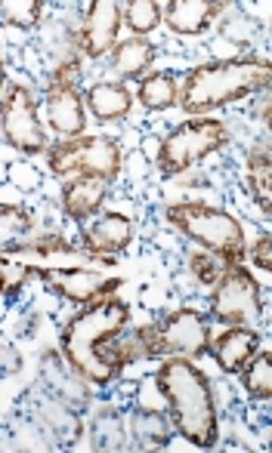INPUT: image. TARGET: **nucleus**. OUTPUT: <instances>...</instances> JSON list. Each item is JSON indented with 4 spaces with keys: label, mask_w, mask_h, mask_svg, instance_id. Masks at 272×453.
Returning <instances> with one entry per match:
<instances>
[{
    "label": "nucleus",
    "mask_w": 272,
    "mask_h": 453,
    "mask_svg": "<svg viewBox=\"0 0 272 453\" xmlns=\"http://www.w3.org/2000/svg\"><path fill=\"white\" fill-rule=\"evenodd\" d=\"M130 324V305L118 296H105L84 305L68 318L59 334V352L68 370L84 376L93 386H109L121 367L115 364V340Z\"/></svg>",
    "instance_id": "1"
},
{
    "label": "nucleus",
    "mask_w": 272,
    "mask_h": 453,
    "mask_svg": "<svg viewBox=\"0 0 272 453\" xmlns=\"http://www.w3.org/2000/svg\"><path fill=\"white\" fill-rule=\"evenodd\" d=\"M155 386L167 401L174 429L195 448H214L220 438L217 404L205 370L195 367L192 358H167L158 367Z\"/></svg>",
    "instance_id": "2"
},
{
    "label": "nucleus",
    "mask_w": 272,
    "mask_h": 453,
    "mask_svg": "<svg viewBox=\"0 0 272 453\" xmlns=\"http://www.w3.org/2000/svg\"><path fill=\"white\" fill-rule=\"evenodd\" d=\"M272 87V59L267 56H236L186 72L180 84V108L192 118L223 108L245 96Z\"/></svg>",
    "instance_id": "3"
},
{
    "label": "nucleus",
    "mask_w": 272,
    "mask_h": 453,
    "mask_svg": "<svg viewBox=\"0 0 272 453\" xmlns=\"http://www.w3.org/2000/svg\"><path fill=\"white\" fill-rule=\"evenodd\" d=\"M211 321L198 309H176L158 324H145L115 346V364L128 367L143 358H205L211 355Z\"/></svg>",
    "instance_id": "4"
},
{
    "label": "nucleus",
    "mask_w": 272,
    "mask_h": 453,
    "mask_svg": "<svg viewBox=\"0 0 272 453\" xmlns=\"http://www.w3.org/2000/svg\"><path fill=\"white\" fill-rule=\"evenodd\" d=\"M167 222L183 232L189 241L201 247V250L220 257L226 265H238L248 257V241H245V228L238 226L236 216L226 210H217L211 203L201 201H183L167 207Z\"/></svg>",
    "instance_id": "5"
},
{
    "label": "nucleus",
    "mask_w": 272,
    "mask_h": 453,
    "mask_svg": "<svg viewBox=\"0 0 272 453\" xmlns=\"http://www.w3.org/2000/svg\"><path fill=\"white\" fill-rule=\"evenodd\" d=\"M229 142V130L223 120L217 118H192L186 124L174 127L164 136L161 149H158V167L164 176L186 173L189 167L201 164L205 157H211L214 151H220Z\"/></svg>",
    "instance_id": "6"
},
{
    "label": "nucleus",
    "mask_w": 272,
    "mask_h": 453,
    "mask_svg": "<svg viewBox=\"0 0 272 453\" xmlns=\"http://www.w3.org/2000/svg\"><path fill=\"white\" fill-rule=\"evenodd\" d=\"M47 167L62 180L93 173L112 182L121 173V149L109 136H74L66 139V142L50 145Z\"/></svg>",
    "instance_id": "7"
},
{
    "label": "nucleus",
    "mask_w": 272,
    "mask_h": 453,
    "mask_svg": "<svg viewBox=\"0 0 272 453\" xmlns=\"http://www.w3.org/2000/svg\"><path fill=\"white\" fill-rule=\"evenodd\" d=\"M211 315L226 327L236 324H254L263 315V299H260V280L251 274V269L238 265H226L220 280L214 284L211 296Z\"/></svg>",
    "instance_id": "8"
},
{
    "label": "nucleus",
    "mask_w": 272,
    "mask_h": 453,
    "mask_svg": "<svg viewBox=\"0 0 272 453\" xmlns=\"http://www.w3.org/2000/svg\"><path fill=\"white\" fill-rule=\"evenodd\" d=\"M78 78H81V62L68 59L56 68L53 78H50V84H47L50 124H53V130L66 139L84 136V130H87V99L81 96Z\"/></svg>",
    "instance_id": "9"
},
{
    "label": "nucleus",
    "mask_w": 272,
    "mask_h": 453,
    "mask_svg": "<svg viewBox=\"0 0 272 453\" xmlns=\"http://www.w3.org/2000/svg\"><path fill=\"white\" fill-rule=\"evenodd\" d=\"M4 139L19 155H41L50 151V136L37 118V105L28 87L10 84L4 96Z\"/></svg>",
    "instance_id": "10"
},
{
    "label": "nucleus",
    "mask_w": 272,
    "mask_h": 453,
    "mask_svg": "<svg viewBox=\"0 0 272 453\" xmlns=\"http://www.w3.org/2000/svg\"><path fill=\"white\" fill-rule=\"evenodd\" d=\"M31 274L41 278L56 296L74 305H93L105 296H115L121 287V278H105L103 272L84 269V265H72V269H37V265H31Z\"/></svg>",
    "instance_id": "11"
},
{
    "label": "nucleus",
    "mask_w": 272,
    "mask_h": 453,
    "mask_svg": "<svg viewBox=\"0 0 272 453\" xmlns=\"http://www.w3.org/2000/svg\"><path fill=\"white\" fill-rule=\"evenodd\" d=\"M124 4H112V0H97L90 4V12H87L84 25H81L78 37H74V47L81 50L90 59H103L105 53L118 47V31H121L124 22Z\"/></svg>",
    "instance_id": "12"
},
{
    "label": "nucleus",
    "mask_w": 272,
    "mask_h": 453,
    "mask_svg": "<svg viewBox=\"0 0 272 453\" xmlns=\"http://www.w3.org/2000/svg\"><path fill=\"white\" fill-rule=\"evenodd\" d=\"M134 219H128L124 213H103L97 222L81 232V250L90 259H99L105 265H115L112 253H121L134 241Z\"/></svg>",
    "instance_id": "13"
},
{
    "label": "nucleus",
    "mask_w": 272,
    "mask_h": 453,
    "mask_svg": "<svg viewBox=\"0 0 272 453\" xmlns=\"http://www.w3.org/2000/svg\"><path fill=\"white\" fill-rule=\"evenodd\" d=\"M260 352V334L248 324H236L226 334H220L217 340L211 342V355L217 361V367L229 376H238L248 361Z\"/></svg>",
    "instance_id": "14"
},
{
    "label": "nucleus",
    "mask_w": 272,
    "mask_h": 453,
    "mask_svg": "<svg viewBox=\"0 0 272 453\" xmlns=\"http://www.w3.org/2000/svg\"><path fill=\"white\" fill-rule=\"evenodd\" d=\"M223 12H226L223 0H170V4H164V22H167V28L174 35L198 37Z\"/></svg>",
    "instance_id": "15"
},
{
    "label": "nucleus",
    "mask_w": 272,
    "mask_h": 453,
    "mask_svg": "<svg viewBox=\"0 0 272 453\" xmlns=\"http://www.w3.org/2000/svg\"><path fill=\"white\" fill-rule=\"evenodd\" d=\"M105 195H109V180H103V176H68L62 182V210L72 222H87L90 216L99 213Z\"/></svg>",
    "instance_id": "16"
},
{
    "label": "nucleus",
    "mask_w": 272,
    "mask_h": 453,
    "mask_svg": "<svg viewBox=\"0 0 272 453\" xmlns=\"http://www.w3.org/2000/svg\"><path fill=\"white\" fill-rule=\"evenodd\" d=\"M4 253H6V259H16V263L43 259V263H53V269H72L81 257H87L84 250L72 247L66 238H59V234H43V238H25V241H16V244H4Z\"/></svg>",
    "instance_id": "17"
},
{
    "label": "nucleus",
    "mask_w": 272,
    "mask_h": 453,
    "mask_svg": "<svg viewBox=\"0 0 272 453\" xmlns=\"http://www.w3.org/2000/svg\"><path fill=\"white\" fill-rule=\"evenodd\" d=\"M87 108L97 114V120L112 124V120H121L134 111V93L121 81H103V84H93L87 90Z\"/></svg>",
    "instance_id": "18"
},
{
    "label": "nucleus",
    "mask_w": 272,
    "mask_h": 453,
    "mask_svg": "<svg viewBox=\"0 0 272 453\" xmlns=\"http://www.w3.org/2000/svg\"><path fill=\"white\" fill-rule=\"evenodd\" d=\"M158 56V47L149 37H128L112 50V68L124 81H143Z\"/></svg>",
    "instance_id": "19"
},
{
    "label": "nucleus",
    "mask_w": 272,
    "mask_h": 453,
    "mask_svg": "<svg viewBox=\"0 0 272 453\" xmlns=\"http://www.w3.org/2000/svg\"><path fill=\"white\" fill-rule=\"evenodd\" d=\"M245 182H248L251 197L267 216H272V157L267 149H251L245 161Z\"/></svg>",
    "instance_id": "20"
},
{
    "label": "nucleus",
    "mask_w": 272,
    "mask_h": 453,
    "mask_svg": "<svg viewBox=\"0 0 272 453\" xmlns=\"http://www.w3.org/2000/svg\"><path fill=\"white\" fill-rule=\"evenodd\" d=\"M136 96L149 111H167V108L180 105V84L170 72H152L139 81Z\"/></svg>",
    "instance_id": "21"
},
{
    "label": "nucleus",
    "mask_w": 272,
    "mask_h": 453,
    "mask_svg": "<svg viewBox=\"0 0 272 453\" xmlns=\"http://www.w3.org/2000/svg\"><path fill=\"white\" fill-rule=\"evenodd\" d=\"M238 376L254 401H272V352H257Z\"/></svg>",
    "instance_id": "22"
},
{
    "label": "nucleus",
    "mask_w": 272,
    "mask_h": 453,
    "mask_svg": "<svg viewBox=\"0 0 272 453\" xmlns=\"http://www.w3.org/2000/svg\"><path fill=\"white\" fill-rule=\"evenodd\" d=\"M164 19V4H155V0H130L124 4V22L134 31V37H145L161 25Z\"/></svg>",
    "instance_id": "23"
},
{
    "label": "nucleus",
    "mask_w": 272,
    "mask_h": 453,
    "mask_svg": "<svg viewBox=\"0 0 272 453\" xmlns=\"http://www.w3.org/2000/svg\"><path fill=\"white\" fill-rule=\"evenodd\" d=\"M43 6H47L43 0H4L0 4V19H4V25L28 31L41 22Z\"/></svg>",
    "instance_id": "24"
},
{
    "label": "nucleus",
    "mask_w": 272,
    "mask_h": 453,
    "mask_svg": "<svg viewBox=\"0 0 272 453\" xmlns=\"http://www.w3.org/2000/svg\"><path fill=\"white\" fill-rule=\"evenodd\" d=\"M0 228H4V244H16V241L31 238V228H35V219L25 207L19 203H4L0 207Z\"/></svg>",
    "instance_id": "25"
},
{
    "label": "nucleus",
    "mask_w": 272,
    "mask_h": 453,
    "mask_svg": "<svg viewBox=\"0 0 272 453\" xmlns=\"http://www.w3.org/2000/svg\"><path fill=\"white\" fill-rule=\"evenodd\" d=\"M189 269H192V274L201 280V284H217L220 274H223V269H226V263L220 257H214V253L198 250V253L189 257Z\"/></svg>",
    "instance_id": "26"
},
{
    "label": "nucleus",
    "mask_w": 272,
    "mask_h": 453,
    "mask_svg": "<svg viewBox=\"0 0 272 453\" xmlns=\"http://www.w3.org/2000/svg\"><path fill=\"white\" fill-rule=\"evenodd\" d=\"M251 263H254L257 269L272 274V234H263V238L251 247Z\"/></svg>",
    "instance_id": "27"
},
{
    "label": "nucleus",
    "mask_w": 272,
    "mask_h": 453,
    "mask_svg": "<svg viewBox=\"0 0 272 453\" xmlns=\"http://www.w3.org/2000/svg\"><path fill=\"white\" fill-rule=\"evenodd\" d=\"M263 120H267V127H269V133H272V102L267 105V111H263Z\"/></svg>",
    "instance_id": "28"
}]
</instances>
